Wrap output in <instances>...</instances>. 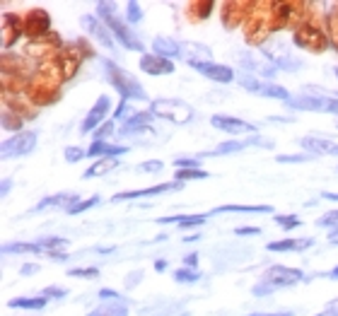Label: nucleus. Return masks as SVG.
Masks as SVG:
<instances>
[{
    "label": "nucleus",
    "instance_id": "nucleus-1",
    "mask_svg": "<svg viewBox=\"0 0 338 316\" xmlns=\"http://www.w3.org/2000/svg\"><path fill=\"white\" fill-rule=\"evenodd\" d=\"M104 68H107V77H109L111 87L116 90V92L123 97V102H128V99H140V102H145L147 94L145 90H143V84L138 82L136 77L131 73H126V70H121L116 63H111V61H107L104 63Z\"/></svg>",
    "mask_w": 338,
    "mask_h": 316
},
{
    "label": "nucleus",
    "instance_id": "nucleus-2",
    "mask_svg": "<svg viewBox=\"0 0 338 316\" xmlns=\"http://www.w3.org/2000/svg\"><path fill=\"white\" fill-rule=\"evenodd\" d=\"M97 10H99V15H101V19H104V24L111 29V34L119 39L121 44L126 48H131V51H143V41L131 32V29L121 22L116 15H114V5H109V3H99L97 5Z\"/></svg>",
    "mask_w": 338,
    "mask_h": 316
},
{
    "label": "nucleus",
    "instance_id": "nucleus-3",
    "mask_svg": "<svg viewBox=\"0 0 338 316\" xmlns=\"http://www.w3.org/2000/svg\"><path fill=\"white\" fill-rule=\"evenodd\" d=\"M152 116L157 119H167L172 123H189L193 119V109L181 99H155L152 106H150Z\"/></svg>",
    "mask_w": 338,
    "mask_h": 316
},
{
    "label": "nucleus",
    "instance_id": "nucleus-4",
    "mask_svg": "<svg viewBox=\"0 0 338 316\" xmlns=\"http://www.w3.org/2000/svg\"><path fill=\"white\" fill-rule=\"evenodd\" d=\"M264 58L273 68H283V70H300L302 68V61L293 56V51L280 39H271L268 44H264Z\"/></svg>",
    "mask_w": 338,
    "mask_h": 316
},
{
    "label": "nucleus",
    "instance_id": "nucleus-5",
    "mask_svg": "<svg viewBox=\"0 0 338 316\" xmlns=\"http://www.w3.org/2000/svg\"><path fill=\"white\" fill-rule=\"evenodd\" d=\"M237 82L242 84L244 90H249V92H254V94H261V97H273V99H280V102H285V104L293 99L285 87H278V84H273V82H264V80H258L254 75L239 73Z\"/></svg>",
    "mask_w": 338,
    "mask_h": 316
},
{
    "label": "nucleus",
    "instance_id": "nucleus-6",
    "mask_svg": "<svg viewBox=\"0 0 338 316\" xmlns=\"http://www.w3.org/2000/svg\"><path fill=\"white\" fill-rule=\"evenodd\" d=\"M290 109H300V111H324V113H336L338 116V99L336 97H293L288 102Z\"/></svg>",
    "mask_w": 338,
    "mask_h": 316
},
{
    "label": "nucleus",
    "instance_id": "nucleus-7",
    "mask_svg": "<svg viewBox=\"0 0 338 316\" xmlns=\"http://www.w3.org/2000/svg\"><path fill=\"white\" fill-rule=\"evenodd\" d=\"M39 135L34 133V130H27V133H17L15 138H10L3 142V157L10 159V157H24V155H29L32 150H34V145H37Z\"/></svg>",
    "mask_w": 338,
    "mask_h": 316
},
{
    "label": "nucleus",
    "instance_id": "nucleus-8",
    "mask_svg": "<svg viewBox=\"0 0 338 316\" xmlns=\"http://www.w3.org/2000/svg\"><path fill=\"white\" fill-rule=\"evenodd\" d=\"M307 280V275L297 268H288V266H273V268L266 270L264 282L273 285V288H290L295 282H302Z\"/></svg>",
    "mask_w": 338,
    "mask_h": 316
},
{
    "label": "nucleus",
    "instance_id": "nucleus-9",
    "mask_svg": "<svg viewBox=\"0 0 338 316\" xmlns=\"http://www.w3.org/2000/svg\"><path fill=\"white\" fill-rule=\"evenodd\" d=\"M237 61H239V65L244 68V73L254 75V77H273V73H275V68L268 63L264 56H256L251 51H239Z\"/></svg>",
    "mask_w": 338,
    "mask_h": 316
},
{
    "label": "nucleus",
    "instance_id": "nucleus-10",
    "mask_svg": "<svg viewBox=\"0 0 338 316\" xmlns=\"http://www.w3.org/2000/svg\"><path fill=\"white\" fill-rule=\"evenodd\" d=\"M213 126L220 130H225L229 135H251L254 138L258 128H256L254 123H247L242 121V119H235V116H213Z\"/></svg>",
    "mask_w": 338,
    "mask_h": 316
},
{
    "label": "nucleus",
    "instance_id": "nucleus-11",
    "mask_svg": "<svg viewBox=\"0 0 338 316\" xmlns=\"http://www.w3.org/2000/svg\"><path fill=\"white\" fill-rule=\"evenodd\" d=\"M249 145H261V148H273V140H266V138H247V140H229V142H222L213 152H203L201 157H218V155H232V152H239V150L249 148Z\"/></svg>",
    "mask_w": 338,
    "mask_h": 316
},
{
    "label": "nucleus",
    "instance_id": "nucleus-12",
    "mask_svg": "<svg viewBox=\"0 0 338 316\" xmlns=\"http://www.w3.org/2000/svg\"><path fill=\"white\" fill-rule=\"evenodd\" d=\"M295 44H297V46H304L307 51H324L329 41H326V37H324V32H321V29L304 24L302 29H297V34H295Z\"/></svg>",
    "mask_w": 338,
    "mask_h": 316
},
{
    "label": "nucleus",
    "instance_id": "nucleus-13",
    "mask_svg": "<svg viewBox=\"0 0 338 316\" xmlns=\"http://www.w3.org/2000/svg\"><path fill=\"white\" fill-rule=\"evenodd\" d=\"M181 188H184L181 181H174V184H157V186L140 188V191H123V193L114 195V203H119V200H133V198H152V195L167 193V191H181Z\"/></svg>",
    "mask_w": 338,
    "mask_h": 316
},
{
    "label": "nucleus",
    "instance_id": "nucleus-14",
    "mask_svg": "<svg viewBox=\"0 0 338 316\" xmlns=\"http://www.w3.org/2000/svg\"><path fill=\"white\" fill-rule=\"evenodd\" d=\"M179 48H181V56L186 63L191 65H198V63H211V48L203 46V44H196V41H179Z\"/></svg>",
    "mask_w": 338,
    "mask_h": 316
},
{
    "label": "nucleus",
    "instance_id": "nucleus-15",
    "mask_svg": "<svg viewBox=\"0 0 338 316\" xmlns=\"http://www.w3.org/2000/svg\"><path fill=\"white\" fill-rule=\"evenodd\" d=\"M107 111H109V97H99L97 99V104L92 106V111L85 116L83 126H80V133H90V130H97L99 128V123L104 121V116H107ZM104 126V123H101Z\"/></svg>",
    "mask_w": 338,
    "mask_h": 316
},
{
    "label": "nucleus",
    "instance_id": "nucleus-16",
    "mask_svg": "<svg viewBox=\"0 0 338 316\" xmlns=\"http://www.w3.org/2000/svg\"><path fill=\"white\" fill-rule=\"evenodd\" d=\"M48 24H51V19H48V15H46L44 10H32L27 15V22H24V32H27V37L32 41H37V39H41V34H44L46 29H48Z\"/></svg>",
    "mask_w": 338,
    "mask_h": 316
},
{
    "label": "nucleus",
    "instance_id": "nucleus-17",
    "mask_svg": "<svg viewBox=\"0 0 338 316\" xmlns=\"http://www.w3.org/2000/svg\"><path fill=\"white\" fill-rule=\"evenodd\" d=\"M140 68L145 70L147 75H169L174 73V63L169 61V58H162V56H157V53H147V56L140 58Z\"/></svg>",
    "mask_w": 338,
    "mask_h": 316
},
{
    "label": "nucleus",
    "instance_id": "nucleus-18",
    "mask_svg": "<svg viewBox=\"0 0 338 316\" xmlns=\"http://www.w3.org/2000/svg\"><path fill=\"white\" fill-rule=\"evenodd\" d=\"M193 70H198L201 75H205L208 80H215V82H232L235 80V73L229 70L227 65H220V63H198L193 65Z\"/></svg>",
    "mask_w": 338,
    "mask_h": 316
},
{
    "label": "nucleus",
    "instance_id": "nucleus-19",
    "mask_svg": "<svg viewBox=\"0 0 338 316\" xmlns=\"http://www.w3.org/2000/svg\"><path fill=\"white\" fill-rule=\"evenodd\" d=\"M73 205H77V193H58V195H48V198H44L41 203L34 208V213H41V210H46V208H63L65 213L73 208Z\"/></svg>",
    "mask_w": 338,
    "mask_h": 316
},
{
    "label": "nucleus",
    "instance_id": "nucleus-20",
    "mask_svg": "<svg viewBox=\"0 0 338 316\" xmlns=\"http://www.w3.org/2000/svg\"><path fill=\"white\" fill-rule=\"evenodd\" d=\"M128 148H123V145H109L107 140H94L90 145V150H87V157H119V155H126Z\"/></svg>",
    "mask_w": 338,
    "mask_h": 316
},
{
    "label": "nucleus",
    "instance_id": "nucleus-21",
    "mask_svg": "<svg viewBox=\"0 0 338 316\" xmlns=\"http://www.w3.org/2000/svg\"><path fill=\"white\" fill-rule=\"evenodd\" d=\"M80 24H83L85 29H87V32H90L92 37L97 39V41H99L101 46L104 48H114V41H111V37H109V32H107V29L101 27L99 22H97V19L92 17V15H83V19H80Z\"/></svg>",
    "mask_w": 338,
    "mask_h": 316
},
{
    "label": "nucleus",
    "instance_id": "nucleus-22",
    "mask_svg": "<svg viewBox=\"0 0 338 316\" xmlns=\"http://www.w3.org/2000/svg\"><path fill=\"white\" fill-rule=\"evenodd\" d=\"M300 145L307 152H326V155H338V145L336 142H331V140H324V138H302Z\"/></svg>",
    "mask_w": 338,
    "mask_h": 316
},
{
    "label": "nucleus",
    "instance_id": "nucleus-23",
    "mask_svg": "<svg viewBox=\"0 0 338 316\" xmlns=\"http://www.w3.org/2000/svg\"><path fill=\"white\" fill-rule=\"evenodd\" d=\"M152 48H155L157 56L162 58H179L181 56V48H179V41H174V39L169 37H157L155 41H152Z\"/></svg>",
    "mask_w": 338,
    "mask_h": 316
},
{
    "label": "nucleus",
    "instance_id": "nucleus-24",
    "mask_svg": "<svg viewBox=\"0 0 338 316\" xmlns=\"http://www.w3.org/2000/svg\"><path fill=\"white\" fill-rule=\"evenodd\" d=\"M314 239H280V242H271L268 244V251H302V249H307L311 246Z\"/></svg>",
    "mask_w": 338,
    "mask_h": 316
},
{
    "label": "nucleus",
    "instance_id": "nucleus-25",
    "mask_svg": "<svg viewBox=\"0 0 338 316\" xmlns=\"http://www.w3.org/2000/svg\"><path fill=\"white\" fill-rule=\"evenodd\" d=\"M17 39H19L17 19H15V15H5V19H3V46L5 48L12 46Z\"/></svg>",
    "mask_w": 338,
    "mask_h": 316
},
{
    "label": "nucleus",
    "instance_id": "nucleus-26",
    "mask_svg": "<svg viewBox=\"0 0 338 316\" xmlns=\"http://www.w3.org/2000/svg\"><path fill=\"white\" fill-rule=\"evenodd\" d=\"M271 205H220L215 210H211V215L220 213H271Z\"/></svg>",
    "mask_w": 338,
    "mask_h": 316
},
{
    "label": "nucleus",
    "instance_id": "nucleus-27",
    "mask_svg": "<svg viewBox=\"0 0 338 316\" xmlns=\"http://www.w3.org/2000/svg\"><path fill=\"white\" fill-rule=\"evenodd\" d=\"M87 316H128V307L123 302H109V304H99Z\"/></svg>",
    "mask_w": 338,
    "mask_h": 316
},
{
    "label": "nucleus",
    "instance_id": "nucleus-28",
    "mask_svg": "<svg viewBox=\"0 0 338 316\" xmlns=\"http://www.w3.org/2000/svg\"><path fill=\"white\" fill-rule=\"evenodd\" d=\"M8 307H12V309H44L46 297H19V299H12Z\"/></svg>",
    "mask_w": 338,
    "mask_h": 316
},
{
    "label": "nucleus",
    "instance_id": "nucleus-29",
    "mask_svg": "<svg viewBox=\"0 0 338 316\" xmlns=\"http://www.w3.org/2000/svg\"><path fill=\"white\" fill-rule=\"evenodd\" d=\"M41 251H44V249H41L37 242L34 244L15 242V244H5V246H3V253H41Z\"/></svg>",
    "mask_w": 338,
    "mask_h": 316
},
{
    "label": "nucleus",
    "instance_id": "nucleus-30",
    "mask_svg": "<svg viewBox=\"0 0 338 316\" xmlns=\"http://www.w3.org/2000/svg\"><path fill=\"white\" fill-rule=\"evenodd\" d=\"M116 167V162L111 157L107 159H101V162H97V164H92L87 171L83 174V179H92V177H101V174H107V171H111V169Z\"/></svg>",
    "mask_w": 338,
    "mask_h": 316
},
{
    "label": "nucleus",
    "instance_id": "nucleus-31",
    "mask_svg": "<svg viewBox=\"0 0 338 316\" xmlns=\"http://www.w3.org/2000/svg\"><path fill=\"white\" fill-rule=\"evenodd\" d=\"M176 179L179 181H193V179H208V171H203V169H179L176 171Z\"/></svg>",
    "mask_w": 338,
    "mask_h": 316
},
{
    "label": "nucleus",
    "instance_id": "nucleus-32",
    "mask_svg": "<svg viewBox=\"0 0 338 316\" xmlns=\"http://www.w3.org/2000/svg\"><path fill=\"white\" fill-rule=\"evenodd\" d=\"M165 169V164L160 162V159H150V162H143V164H138L136 171L138 174H160Z\"/></svg>",
    "mask_w": 338,
    "mask_h": 316
},
{
    "label": "nucleus",
    "instance_id": "nucleus-33",
    "mask_svg": "<svg viewBox=\"0 0 338 316\" xmlns=\"http://www.w3.org/2000/svg\"><path fill=\"white\" fill-rule=\"evenodd\" d=\"M41 249H54V251H61V249H68V239H61V237H46L41 242H37Z\"/></svg>",
    "mask_w": 338,
    "mask_h": 316
},
{
    "label": "nucleus",
    "instance_id": "nucleus-34",
    "mask_svg": "<svg viewBox=\"0 0 338 316\" xmlns=\"http://www.w3.org/2000/svg\"><path fill=\"white\" fill-rule=\"evenodd\" d=\"M174 280L176 282H196V280H201V273L193 268H181L174 273Z\"/></svg>",
    "mask_w": 338,
    "mask_h": 316
},
{
    "label": "nucleus",
    "instance_id": "nucleus-35",
    "mask_svg": "<svg viewBox=\"0 0 338 316\" xmlns=\"http://www.w3.org/2000/svg\"><path fill=\"white\" fill-rule=\"evenodd\" d=\"M208 220V215H184L181 222H179V227L181 229H189V227H198V224H203Z\"/></svg>",
    "mask_w": 338,
    "mask_h": 316
},
{
    "label": "nucleus",
    "instance_id": "nucleus-36",
    "mask_svg": "<svg viewBox=\"0 0 338 316\" xmlns=\"http://www.w3.org/2000/svg\"><path fill=\"white\" fill-rule=\"evenodd\" d=\"M99 203V195H92V198H85V200H80L77 205H73L70 210H68V215H80L83 210H90L92 205Z\"/></svg>",
    "mask_w": 338,
    "mask_h": 316
},
{
    "label": "nucleus",
    "instance_id": "nucleus-37",
    "mask_svg": "<svg viewBox=\"0 0 338 316\" xmlns=\"http://www.w3.org/2000/svg\"><path fill=\"white\" fill-rule=\"evenodd\" d=\"M275 222L285 227V229H297L300 227V217L297 215H275Z\"/></svg>",
    "mask_w": 338,
    "mask_h": 316
},
{
    "label": "nucleus",
    "instance_id": "nucleus-38",
    "mask_svg": "<svg viewBox=\"0 0 338 316\" xmlns=\"http://www.w3.org/2000/svg\"><path fill=\"white\" fill-rule=\"evenodd\" d=\"M68 275L70 278H97L99 275V268H70Z\"/></svg>",
    "mask_w": 338,
    "mask_h": 316
},
{
    "label": "nucleus",
    "instance_id": "nucleus-39",
    "mask_svg": "<svg viewBox=\"0 0 338 316\" xmlns=\"http://www.w3.org/2000/svg\"><path fill=\"white\" fill-rule=\"evenodd\" d=\"M126 12H128V22H133V24H138L143 19V12H140V5L138 3H128Z\"/></svg>",
    "mask_w": 338,
    "mask_h": 316
},
{
    "label": "nucleus",
    "instance_id": "nucleus-40",
    "mask_svg": "<svg viewBox=\"0 0 338 316\" xmlns=\"http://www.w3.org/2000/svg\"><path fill=\"white\" fill-rule=\"evenodd\" d=\"M22 126V119L19 116H12V113L5 109L3 111V128H19Z\"/></svg>",
    "mask_w": 338,
    "mask_h": 316
},
{
    "label": "nucleus",
    "instance_id": "nucleus-41",
    "mask_svg": "<svg viewBox=\"0 0 338 316\" xmlns=\"http://www.w3.org/2000/svg\"><path fill=\"white\" fill-rule=\"evenodd\" d=\"M314 157V155H304V152H302V155H278V162H280V164H285V162H307V159H311Z\"/></svg>",
    "mask_w": 338,
    "mask_h": 316
},
{
    "label": "nucleus",
    "instance_id": "nucleus-42",
    "mask_svg": "<svg viewBox=\"0 0 338 316\" xmlns=\"http://www.w3.org/2000/svg\"><path fill=\"white\" fill-rule=\"evenodd\" d=\"M83 157H87V152H83L80 148H68L65 150V159H68V162H80Z\"/></svg>",
    "mask_w": 338,
    "mask_h": 316
},
{
    "label": "nucleus",
    "instance_id": "nucleus-43",
    "mask_svg": "<svg viewBox=\"0 0 338 316\" xmlns=\"http://www.w3.org/2000/svg\"><path fill=\"white\" fill-rule=\"evenodd\" d=\"M211 3H193L191 5V10H196V19H203L208 12H211Z\"/></svg>",
    "mask_w": 338,
    "mask_h": 316
},
{
    "label": "nucleus",
    "instance_id": "nucleus-44",
    "mask_svg": "<svg viewBox=\"0 0 338 316\" xmlns=\"http://www.w3.org/2000/svg\"><path fill=\"white\" fill-rule=\"evenodd\" d=\"M109 133H114V123L107 121L104 126H99V128L94 130V138H97V140H107V135H109Z\"/></svg>",
    "mask_w": 338,
    "mask_h": 316
},
{
    "label": "nucleus",
    "instance_id": "nucleus-45",
    "mask_svg": "<svg viewBox=\"0 0 338 316\" xmlns=\"http://www.w3.org/2000/svg\"><path fill=\"white\" fill-rule=\"evenodd\" d=\"M273 290H275V288H273V285H268V282H258V285H256L251 292H254L256 297H264V295H271Z\"/></svg>",
    "mask_w": 338,
    "mask_h": 316
},
{
    "label": "nucleus",
    "instance_id": "nucleus-46",
    "mask_svg": "<svg viewBox=\"0 0 338 316\" xmlns=\"http://www.w3.org/2000/svg\"><path fill=\"white\" fill-rule=\"evenodd\" d=\"M176 167H181V169H198V159L181 157V159H176Z\"/></svg>",
    "mask_w": 338,
    "mask_h": 316
},
{
    "label": "nucleus",
    "instance_id": "nucleus-47",
    "mask_svg": "<svg viewBox=\"0 0 338 316\" xmlns=\"http://www.w3.org/2000/svg\"><path fill=\"white\" fill-rule=\"evenodd\" d=\"M140 278H143V270H136L133 275H128V278H126V288H128V290H131V288H136V285H138V280H140Z\"/></svg>",
    "mask_w": 338,
    "mask_h": 316
},
{
    "label": "nucleus",
    "instance_id": "nucleus-48",
    "mask_svg": "<svg viewBox=\"0 0 338 316\" xmlns=\"http://www.w3.org/2000/svg\"><path fill=\"white\" fill-rule=\"evenodd\" d=\"M22 275H37L39 273V266L37 263H27V266H22V270H19Z\"/></svg>",
    "mask_w": 338,
    "mask_h": 316
},
{
    "label": "nucleus",
    "instance_id": "nucleus-49",
    "mask_svg": "<svg viewBox=\"0 0 338 316\" xmlns=\"http://www.w3.org/2000/svg\"><path fill=\"white\" fill-rule=\"evenodd\" d=\"M44 297H65V290H58V288H46V290H44Z\"/></svg>",
    "mask_w": 338,
    "mask_h": 316
},
{
    "label": "nucleus",
    "instance_id": "nucleus-50",
    "mask_svg": "<svg viewBox=\"0 0 338 316\" xmlns=\"http://www.w3.org/2000/svg\"><path fill=\"white\" fill-rule=\"evenodd\" d=\"M184 263H186V266H191L193 270L198 268V253H191V256H186V258H184Z\"/></svg>",
    "mask_w": 338,
    "mask_h": 316
},
{
    "label": "nucleus",
    "instance_id": "nucleus-51",
    "mask_svg": "<svg viewBox=\"0 0 338 316\" xmlns=\"http://www.w3.org/2000/svg\"><path fill=\"white\" fill-rule=\"evenodd\" d=\"M317 316H338V302H333L326 311H321V314H317Z\"/></svg>",
    "mask_w": 338,
    "mask_h": 316
},
{
    "label": "nucleus",
    "instance_id": "nucleus-52",
    "mask_svg": "<svg viewBox=\"0 0 338 316\" xmlns=\"http://www.w3.org/2000/svg\"><path fill=\"white\" fill-rule=\"evenodd\" d=\"M237 234H261L258 227H237Z\"/></svg>",
    "mask_w": 338,
    "mask_h": 316
},
{
    "label": "nucleus",
    "instance_id": "nucleus-53",
    "mask_svg": "<svg viewBox=\"0 0 338 316\" xmlns=\"http://www.w3.org/2000/svg\"><path fill=\"white\" fill-rule=\"evenodd\" d=\"M10 186H12V181H10V179H5V181H3V195L10 193Z\"/></svg>",
    "mask_w": 338,
    "mask_h": 316
},
{
    "label": "nucleus",
    "instance_id": "nucleus-54",
    "mask_svg": "<svg viewBox=\"0 0 338 316\" xmlns=\"http://www.w3.org/2000/svg\"><path fill=\"white\" fill-rule=\"evenodd\" d=\"M251 316H293V311H278V314H251Z\"/></svg>",
    "mask_w": 338,
    "mask_h": 316
},
{
    "label": "nucleus",
    "instance_id": "nucleus-55",
    "mask_svg": "<svg viewBox=\"0 0 338 316\" xmlns=\"http://www.w3.org/2000/svg\"><path fill=\"white\" fill-rule=\"evenodd\" d=\"M321 198H326V200H338V193H326V191H324Z\"/></svg>",
    "mask_w": 338,
    "mask_h": 316
},
{
    "label": "nucleus",
    "instance_id": "nucleus-56",
    "mask_svg": "<svg viewBox=\"0 0 338 316\" xmlns=\"http://www.w3.org/2000/svg\"><path fill=\"white\" fill-rule=\"evenodd\" d=\"M326 278H331V280H338V266L333 270H331V273H326Z\"/></svg>",
    "mask_w": 338,
    "mask_h": 316
},
{
    "label": "nucleus",
    "instance_id": "nucleus-57",
    "mask_svg": "<svg viewBox=\"0 0 338 316\" xmlns=\"http://www.w3.org/2000/svg\"><path fill=\"white\" fill-rule=\"evenodd\" d=\"M167 268V263H165V261H157V263H155V270H160V273H162V270H165Z\"/></svg>",
    "mask_w": 338,
    "mask_h": 316
},
{
    "label": "nucleus",
    "instance_id": "nucleus-58",
    "mask_svg": "<svg viewBox=\"0 0 338 316\" xmlns=\"http://www.w3.org/2000/svg\"><path fill=\"white\" fill-rule=\"evenodd\" d=\"M336 75H338V68H336Z\"/></svg>",
    "mask_w": 338,
    "mask_h": 316
},
{
    "label": "nucleus",
    "instance_id": "nucleus-59",
    "mask_svg": "<svg viewBox=\"0 0 338 316\" xmlns=\"http://www.w3.org/2000/svg\"><path fill=\"white\" fill-rule=\"evenodd\" d=\"M336 126H338V123H336Z\"/></svg>",
    "mask_w": 338,
    "mask_h": 316
}]
</instances>
